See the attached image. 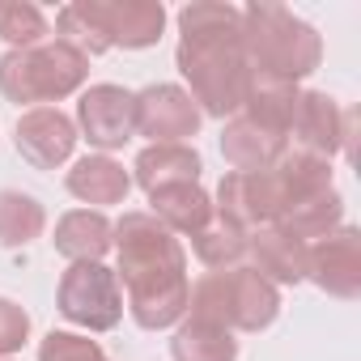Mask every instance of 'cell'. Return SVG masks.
Wrapping results in <instances>:
<instances>
[{"instance_id":"8992f818","label":"cell","mask_w":361,"mask_h":361,"mask_svg":"<svg viewBox=\"0 0 361 361\" xmlns=\"http://www.w3.org/2000/svg\"><path fill=\"white\" fill-rule=\"evenodd\" d=\"M90 73V56H81L73 43H39L26 51H9L0 60V90L13 102H56L81 90Z\"/></svg>"},{"instance_id":"5bb4252c","label":"cell","mask_w":361,"mask_h":361,"mask_svg":"<svg viewBox=\"0 0 361 361\" xmlns=\"http://www.w3.org/2000/svg\"><path fill=\"white\" fill-rule=\"evenodd\" d=\"M153 200V217L166 226V230H178V234H200L209 221H213V204L209 196L196 188V183H178V188H161L149 196Z\"/></svg>"},{"instance_id":"cb8c5ba5","label":"cell","mask_w":361,"mask_h":361,"mask_svg":"<svg viewBox=\"0 0 361 361\" xmlns=\"http://www.w3.org/2000/svg\"><path fill=\"white\" fill-rule=\"evenodd\" d=\"M26 331H30V314L9 302V298H0V357H9L13 348L26 344Z\"/></svg>"},{"instance_id":"9a60e30c","label":"cell","mask_w":361,"mask_h":361,"mask_svg":"<svg viewBox=\"0 0 361 361\" xmlns=\"http://www.w3.org/2000/svg\"><path fill=\"white\" fill-rule=\"evenodd\" d=\"M56 247L73 259V264H98L102 251L111 247V221L102 213L77 209L68 217H60L56 226Z\"/></svg>"},{"instance_id":"3957f363","label":"cell","mask_w":361,"mask_h":361,"mask_svg":"<svg viewBox=\"0 0 361 361\" xmlns=\"http://www.w3.org/2000/svg\"><path fill=\"white\" fill-rule=\"evenodd\" d=\"M64 43L81 56H98L106 47H153L166 26V9L157 0H81L56 18Z\"/></svg>"},{"instance_id":"277c9868","label":"cell","mask_w":361,"mask_h":361,"mask_svg":"<svg viewBox=\"0 0 361 361\" xmlns=\"http://www.w3.org/2000/svg\"><path fill=\"white\" fill-rule=\"evenodd\" d=\"M243 51L251 77L289 85L319 64V35L281 5H251L243 13Z\"/></svg>"},{"instance_id":"ffe728a7","label":"cell","mask_w":361,"mask_h":361,"mask_svg":"<svg viewBox=\"0 0 361 361\" xmlns=\"http://www.w3.org/2000/svg\"><path fill=\"white\" fill-rule=\"evenodd\" d=\"M47 217L39 209V200L22 196V192H0V243L5 247H26L43 234Z\"/></svg>"},{"instance_id":"4fadbf2b","label":"cell","mask_w":361,"mask_h":361,"mask_svg":"<svg viewBox=\"0 0 361 361\" xmlns=\"http://www.w3.org/2000/svg\"><path fill=\"white\" fill-rule=\"evenodd\" d=\"M132 188V178L119 161L111 157H81L68 170V192L85 204H119Z\"/></svg>"},{"instance_id":"603a6c76","label":"cell","mask_w":361,"mask_h":361,"mask_svg":"<svg viewBox=\"0 0 361 361\" xmlns=\"http://www.w3.org/2000/svg\"><path fill=\"white\" fill-rule=\"evenodd\" d=\"M39 361H106V353L85 340V336H73V331H51L39 348Z\"/></svg>"},{"instance_id":"6da1fadb","label":"cell","mask_w":361,"mask_h":361,"mask_svg":"<svg viewBox=\"0 0 361 361\" xmlns=\"http://www.w3.org/2000/svg\"><path fill=\"white\" fill-rule=\"evenodd\" d=\"M111 234L119 247L132 319L149 331L170 327L188 310V259L178 238L153 213H128Z\"/></svg>"},{"instance_id":"30bf717a","label":"cell","mask_w":361,"mask_h":361,"mask_svg":"<svg viewBox=\"0 0 361 361\" xmlns=\"http://www.w3.org/2000/svg\"><path fill=\"white\" fill-rule=\"evenodd\" d=\"M73 145H77V128L56 106H35L18 119V149L39 170H56L60 161H68Z\"/></svg>"},{"instance_id":"9c48e42d","label":"cell","mask_w":361,"mask_h":361,"mask_svg":"<svg viewBox=\"0 0 361 361\" xmlns=\"http://www.w3.org/2000/svg\"><path fill=\"white\" fill-rule=\"evenodd\" d=\"M77 115H81V128H85L90 145L119 149L136 132V94H128L119 85H94V90L81 94Z\"/></svg>"},{"instance_id":"7a4b0ae2","label":"cell","mask_w":361,"mask_h":361,"mask_svg":"<svg viewBox=\"0 0 361 361\" xmlns=\"http://www.w3.org/2000/svg\"><path fill=\"white\" fill-rule=\"evenodd\" d=\"M178 68L192 81V102L209 115H230L247 102L251 64L243 51V13L230 5H188L178 13Z\"/></svg>"},{"instance_id":"ac0fdd59","label":"cell","mask_w":361,"mask_h":361,"mask_svg":"<svg viewBox=\"0 0 361 361\" xmlns=\"http://www.w3.org/2000/svg\"><path fill=\"white\" fill-rule=\"evenodd\" d=\"M255 259H259V272H272L276 281H302L306 276V264H310V247L293 234H285L281 226L255 234Z\"/></svg>"},{"instance_id":"5b68a950","label":"cell","mask_w":361,"mask_h":361,"mask_svg":"<svg viewBox=\"0 0 361 361\" xmlns=\"http://www.w3.org/2000/svg\"><path fill=\"white\" fill-rule=\"evenodd\" d=\"M276 289L251 272V268H230V272H209L196 281V289H188V310L192 319L217 323V327H243V331H259L276 319Z\"/></svg>"},{"instance_id":"ba28073f","label":"cell","mask_w":361,"mask_h":361,"mask_svg":"<svg viewBox=\"0 0 361 361\" xmlns=\"http://www.w3.org/2000/svg\"><path fill=\"white\" fill-rule=\"evenodd\" d=\"M200 128V106L178 85H149L136 94V132L153 145H183Z\"/></svg>"},{"instance_id":"e0dca14e","label":"cell","mask_w":361,"mask_h":361,"mask_svg":"<svg viewBox=\"0 0 361 361\" xmlns=\"http://www.w3.org/2000/svg\"><path fill=\"white\" fill-rule=\"evenodd\" d=\"M170 353H174V361H234L238 357V340L226 327H217V323L188 319L174 331Z\"/></svg>"},{"instance_id":"d6986e66","label":"cell","mask_w":361,"mask_h":361,"mask_svg":"<svg viewBox=\"0 0 361 361\" xmlns=\"http://www.w3.org/2000/svg\"><path fill=\"white\" fill-rule=\"evenodd\" d=\"M289 128H293L310 149L331 153V149L340 145V132H336V106H331V98H327V94H302Z\"/></svg>"},{"instance_id":"44dd1931","label":"cell","mask_w":361,"mask_h":361,"mask_svg":"<svg viewBox=\"0 0 361 361\" xmlns=\"http://www.w3.org/2000/svg\"><path fill=\"white\" fill-rule=\"evenodd\" d=\"M0 39L13 43V51L39 47L47 39V18L35 5H22V0H5L0 5Z\"/></svg>"},{"instance_id":"2e32d148","label":"cell","mask_w":361,"mask_h":361,"mask_svg":"<svg viewBox=\"0 0 361 361\" xmlns=\"http://www.w3.org/2000/svg\"><path fill=\"white\" fill-rule=\"evenodd\" d=\"M306 272H314V281H319L323 289L353 298V293H357V243H353V234L344 230V234L327 238L323 247H314Z\"/></svg>"},{"instance_id":"7402d4cb","label":"cell","mask_w":361,"mask_h":361,"mask_svg":"<svg viewBox=\"0 0 361 361\" xmlns=\"http://www.w3.org/2000/svg\"><path fill=\"white\" fill-rule=\"evenodd\" d=\"M196 255L209 264V268H234L243 255H247V234L243 230H234V226H226V221H209L196 238Z\"/></svg>"},{"instance_id":"8fae6325","label":"cell","mask_w":361,"mask_h":361,"mask_svg":"<svg viewBox=\"0 0 361 361\" xmlns=\"http://www.w3.org/2000/svg\"><path fill=\"white\" fill-rule=\"evenodd\" d=\"M281 149H285V136L264 128V123H255V119H247V115L234 119L226 128V136H221V153L234 166V174H255V170L276 166Z\"/></svg>"},{"instance_id":"52a82bcc","label":"cell","mask_w":361,"mask_h":361,"mask_svg":"<svg viewBox=\"0 0 361 361\" xmlns=\"http://www.w3.org/2000/svg\"><path fill=\"white\" fill-rule=\"evenodd\" d=\"M60 310H64V319H73L90 331H111L123 314L115 272L102 264H73L60 281Z\"/></svg>"},{"instance_id":"7c38bea8","label":"cell","mask_w":361,"mask_h":361,"mask_svg":"<svg viewBox=\"0 0 361 361\" xmlns=\"http://www.w3.org/2000/svg\"><path fill=\"white\" fill-rule=\"evenodd\" d=\"M200 178V153L188 145H149L136 157V183L153 196L161 188H178V183H196Z\"/></svg>"}]
</instances>
